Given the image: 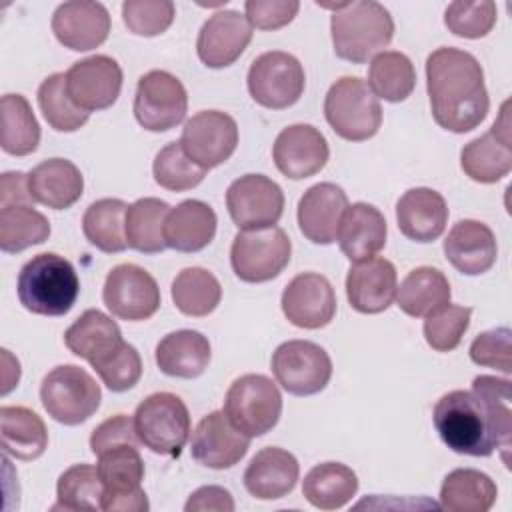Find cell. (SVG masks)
Returning a JSON list of instances; mask_svg holds the SVG:
<instances>
[{"label":"cell","instance_id":"21","mask_svg":"<svg viewBox=\"0 0 512 512\" xmlns=\"http://www.w3.org/2000/svg\"><path fill=\"white\" fill-rule=\"evenodd\" d=\"M506 108L508 102L502 106L500 118L492 124V128L468 142L460 152V166L474 182L494 184L512 170L510 120Z\"/></svg>","mask_w":512,"mask_h":512},{"label":"cell","instance_id":"9","mask_svg":"<svg viewBox=\"0 0 512 512\" xmlns=\"http://www.w3.org/2000/svg\"><path fill=\"white\" fill-rule=\"evenodd\" d=\"M292 242L278 226L240 230L230 248V264L234 274L248 284L274 280L288 266Z\"/></svg>","mask_w":512,"mask_h":512},{"label":"cell","instance_id":"26","mask_svg":"<svg viewBox=\"0 0 512 512\" xmlns=\"http://www.w3.org/2000/svg\"><path fill=\"white\" fill-rule=\"evenodd\" d=\"M444 256L460 274L480 276L496 264V236L480 220H458L444 240Z\"/></svg>","mask_w":512,"mask_h":512},{"label":"cell","instance_id":"42","mask_svg":"<svg viewBox=\"0 0 512 512\" xmlns=\"http://www.w3.org/2000/svg\"><path fill=\"white\" fill-rule=\"evenodd\" d=\"M172 302L186 316H208L222 300V286L218 278L200 266L184 268L172 280Z\"/></svg>","mask_w":512,"mask_h":512},{"label":"cell","instance_id":"31","mask_svg":"<svg viewBox=\"0 0 512 512\" xmlns=\"http://www.w3.org/2000/svg\"><path fill=\"white\" fill-rule=\"evenodd\" d=\"M216 212L202 200H184L170 208L164 220L166 246L192 254L206 248L216 236Z\"/></svg>","mask_w":512,"mask_h":512},{"label":"cell","instance_id":"33","mask_svg":"<svg viewBox=\"0 0 512 512\" xmlns=\"http://www.w3.org/2000/svg\"><path fill=\"white\" fill-rule=\"evenodd\" d=\"M124 342L118 324L98 308L84 310L64 332L66 348L90 366Z\"/></svg>","mask_w":512,"mask_h":512},{"label":"cell","instance_id":"6","mask_svg":"<svg viewBox=\"0 0 512 512\" xmlns=\"http://www.w3.org/2000/svg\"><path fill=\"white\" fill-rule=\"evenodd\" d=\"M100 400V384L76 364L52 368L40 384V402L44 410L64 426L86 422L100 408Z\"/></svg>","mask_w":512,"mask_h":512},{"label":"cell","instance_id":"39","mask_svg":"<svg viewBox=\"0 0 512 512\" xmlns=\"http://www.w3.org/2000/svg\"><path fill=\"white\" fill-rule=\"evenodd\" d=\"M126 204L120 198H102L92 202L82 216V232L86 240L106 254H118L128 248L124 222Z\"/></svg>","mask_w":512,"mask_h":512},{"label":"cell","instance_id":"29","mask_svg":"<svg viewBox=\"0 0 512 512\" xmlns=\"http://www.w3.org/2000/svg\"><path fill=\"white\" fill-rule=\"evenodd\" d=\"M28 192L36 204L52 210L74 206L84 192L78 166L66 158H48L28 172Z\"/></svg>","mask_w":512,"mask_h":512},{"label":"cell","instance_id":"37","mask_svg":"<svg viewBox=\"0 0 512 512\" xmlns=\"http://www.w3.org/2000/svg\"><path fill=\"white\" fill-rule=\"evenodd\" d=\"M358 492V476L342 462H322L302 480L304 498L320 510H338Z\"/></svg>","mask_w":512,"mask_h":512},{"label":"cell","instance_id":"55","mask_svg":"<svg viewBox=\"0 0 512 512\" xmlns=\"http://www.w3.org/2000/svg\"><path fill=\"white\" fill-rule=\"evenodd\" d=\"M32 196L28 192V174L24 172H4L0 176V208L32 204Z\"/></svg>","mask_w":512,"mask_h":512},{"label":"cell","instance_id":"51","mask_svg":"<svg viewBox=\"0 0 512 512\" xmlns=\"http://www.w3.org/2000/svg\"><path fill=\"white\" fill-rule=\"evenodd\" d=\"M470 360L478 366L494 368L504 374L512 372V344L506 326L478 334L470 344Z\"/></svg>","mask_w":512,"mask_h":512},{"label":"cell","instance_id":"2","mask_svg":"<svg viewBox=\"0 0 512 512\" xmlns=\"http://www.w3.org/2000/svg\"><path fill=\"white\" fill-rule=\"evenodd\" d=\"M426 90L436 124L464 134L478 128L490 108L484 70L476 56L454 46L436 48L426 58Z\"/></svg>","mask_w":512,"mask_h":512},{"label":"cell","instance_id":"48","mask_svg":"<svg viewBox=\"0 0 512 512\" xmlns=\"http://www.w3.org/2000/svg\"><path fill=\"white\" fill-rule=\"evenodd\" d=\"M444 24L454 36L470 40L484 38L496 24V4L492 0L450 2L444 12Z\"/></svg>","mask_w":512,"mask_h":512},{"label":"cell","instance_id":"50","mask_svg":"<svg viewBox=\"0 0 512 512\" xmlns=\"http://www.w3.org/2000/svg\"><path fill=\"white\" fill-rule=\"evenodd\" d=\"M176 16V6L170 0H126L122 4V20L126 28L144 38L166 32Z\"/></svg>","mask_w":512,"mask_h":512},{"label":"cell","instance_id":"54","mask_svg":"<svg viewBox=\"0 0 512 512\" xmlns=\"http://www.w3.org/2000/svg\"><path fill=\"white\" fill-rule=\"evenodd\" d=\"M186 512H204V510H216V512H232L234 500L232 494L222 486H202L194 490L184 504Z\"/></svg>","mask_w":512,"mask_h":512},{"label":"cell","instance_id":"27","mask_svg":"<svg viewBox=\"0 0 512 512\" xmlns=\"http://www.w3.org/2000/svg\"><path fill=\"white\" fill-rule=\"evenodd\" d=\"M396 222L408 240L420 244L434 242L442 236L448 222L446 200L432 188H410L396 202Z\"/></svg>","mask_w":512,"mask_h":512},{"label":"cell","instance_id":"35","mask_svg":"<svg viewBox=\"0 0 512 512\" xmlns=\"http://www.w3.org/2000/svg\"><path fill=\"white\" fill-rule=\"evenodd\" d=\"M450 282L442 270L418 266L396 288L398 308L412 318H426L450 304Z\"/></svg>","mask_w":512,"mask_h":512},{"label":"cell","instance_id":"53","mask_svg":"<svg viewBox=\"0 0 512 512\" xmlns=\"http://www.w3.org/2000/svg\"><path fill=\"white\" fill-rule=\"evenodd\" d=\"M120 444H132L140 446V438L134 428V418L126 414H116L100 422L90 436V450L92 454H102L108 448L120 446Z\"/></svg>","mask_w":512,"mask_h":512},{"label":"cell","instance_id":"28","mask_svg":"<svg viewBox=\"0 0 512 512\" xmlns=\"http://www.w3.org/2000/svg\"><path fill=\"white\" fill-rule=\"evenodd\" d=\"M300 466L292 452L268 446L254 454L244 470V486L258 500H278L290 494L298 482Z\"/></svg>","mask_w":512,"mask_h":512},{"label":"cell","instance_id":"22","mask_svg":"<svg viewBox=\"0 0 512 512\" xmlns=\"http://www.w3.org/2000/svg\"><path fill=\"white\" fill-rule=\"evenodd\" d=\"M252 40V26L238 10L214 12L200 28L196 52L204 66L226 68L234 64Z\"/></svg>","mask_w":512,"mask_h":512},{"label":"cell","instance_id":"11","mask_svg":"<svg viewBox=\"0 0 512 512\" xmlns=\"http://www.w3.org/2000/svg\"><path fill=\"white\" fill-rule=\"evenodd\" d=\"M252 100L268 110H284L294 106L306 86V74L296 56L270 50L256 56L246 76Z\"/></svg>","mask_w":512,"mask_h":512},{"label":"cell","instance_id":"47","mask_svg":"<svg viewBox=\"0 0 512 512\" xmlns=\"http://www.w3.org/2000/svg\"><path fill=\"white\" fill-rule=\"evenodd\" d=\"M472 308L446 304L424 320V340L436 352H452L470 326Z\"/></svg>","mask_w":512,"mask_h":512},{"label":"cell","instance_id":"41","mask_svg":"<svg viewBox=\"0 0 512 512\" xmlns=\"http://www.w3.org/2000/svg\"><path fill=\"white\" fill-rule=\"evenodd\" d=\"M0 146L6 154L28 156L40 144V124L30 102L22 94H4L0 100Z\"/></svg>","mask_w":512,"mask_h":512},{"label":"cell","instance_id":"18","mask_svg":"<svg viewBox=\"0 0 512 512\" xmlns=\"http://www.w3.org/2000/svg\"><path fill=\"white\" fill-rule=\"evenodd\" d=\"M280 306L286 320L296 328L318 330L332 322L336 314V294L326 276L302 272L286 284Z\"/></svg>","mask_w":512,"mask_h":512},{"label":"cell","instance_id":"7","mask_svg":"<svg viewBox=\"0 0 512 512\" xmlns=\"http://www.w3.org/2000/svg\"><path fill=\"white\" fill-rule=\"evenodd\" d=\"M224 414L244 436H264L280 420L282 394L268 376L244 374L226 390Z\"/></svg>","mask_w":512,"mask_h":512},{"label":"cell","instance_id":"24","mask_svg":"<svg viewBox=\"0 0 512 512\" xmlns=\"http://www.w3.org/2000/svg\"><path fill=\"white\" fill-rule=\"evenodd\" d=\"M398 274L390 260L370 256L350 266L346 276V296L360 314H380L396 300Z\"/></svg>","mask_w":512,"mask_h":512},{"label":"cell","instance_id":"36","mask_svg":"<svg viewBox=\"0 0 512 512\" xmlns=\"http://www.w3.org/2000/svg\"><path fill=\"white\" fill-rule=\"evenodd\" d=\"M498 498L494 480L474 468H456L444 476L440 506L448 512H488Z\"/></svg>","mask_w":512,"mask_h":512},{"label":"cell","instance_id":"49","mask_svg":"<svg viewBox=\"0 0 512 512\" xmlns=\"http://www.w3.org/2000/svg\"><path fill=\"white\" fill-rule=\"evenodd\" d=\"M104 386L112 392H126L134 388L142 376V358L138 350L126 340L110 354L92 364Z\"/></svg>","mask_w":512,"mask_h":512},{"label":"cell","instance_id":"12","mask_svg":"<svg viewBox=\"0 0 512 512\" xmlns=\"http://www.w3.org/2000/svg\"><path fill=\"white\" fill-rule=\"evenodd\" d=\"M276 382L292 396H312L322 392L332 378L328 352L310 340L282 342L270 360Z\"/></svg>","mask_w":512,"mask_h":512},{"label":"cell","instance_id":"23","mask_svg":"<svg viewBox=\"0 0 512 512\" xmlns=\"http://www.w3.org/2000/svg\"><path fill=\"white\" fill-rule=\"evenodd\" d=\"M52 32L64 48L88 52L106 42L110 34V14L100 2L70 0L54 10Z\"/></svg>","mask_w":512,"mask_h":512},{"label":"cell","instance_id":"4","mask_svg":"<svg viewBox=\"0 0 512 512\" xmlns=\"http://www.w3.org/2000/svg\"><path fill=\"white\" fill-rule=\"evenodd\" d=\"M330 32L338 58L364 64L392 42L394 20L380 2H346L332 14Z\"/></svg>","mask_w":512,"mask_h":512},{"label":"cell","instance_id":"8","mask_svg":"<svg viewBox=\"0 0 512 512\" xmlns=\"http://www.w3.org/2000/svg\"><path fill=\"white\" fill-rule=\"evenodd\" d=\"M134 428L148 450L178 458L190 436V414L184 400L172 392H154L134 412Z\"/></svg>","mask_w":512,"mask_h":512},{"label":"cell","instance_id":"16","mask_svg":"<svg viewBox=\"0 0 512 512\" xmlns=\"http://www.w3.org/2000/svg\"><path fill=\"white\" fill-rule=\"evenodd\" d=\"M180 144L188 158L204 170L224 164L238 146L236 120L220 110H202L186 120Z\"/></svg>","mask_w":512,"mask_h":512},{"label":"cell","instance_id":"30","mask_svg":"<svg viewBox=\"0 0 512 512\" xmlns=\"http://www.w3.org/2000/svg\"><path fill=\"white\" fill-rule=\"evenodd\" d=\"M386 234L384 214L368 202H354L342 214L336 240L342 254L350 262H358L378 254L386 244Z\"/></svg>","mask_w":512,"mask_h":512},{"label":"cell","instance_id":"44","mask_svg":"<svg viewBox=\"0 0 512 512\" xmlns=\"http://www.w3.org/2000/svg\"><path fill=\"white\" fill-rule=\"evenodd\" d=\"M104 484L98 468L92 464H74L66 468L56 482L54 510L96 512L100 510Z\"/></svg>","mask_w":512,"mask_h":512},{"label":"cell","instance_id":"40","mask_svg":"<svg viewBox=\"0 0 512 512\" xmlns=\"http://www.w3.org/2000/svg\"><path fill=\"white\" fill-rule=\"evenodd\" d=\"M368 88L386 102H404L416 88V70L412 60L396 50H382L370 60Z\"/></svg>","mask_w":512,"mask_h":512},{"label":"cell","instance_id":"43","mask_svg":"<svg viewBox=\"0 0 512 512\" xmlns=\"http://www.w3.org/2000/svg\"><path fill=\"white\" fill-rule=\"evenodd\" d=\"M50 236L48 218L32 204L0 208V248L6 254L22 252L46 242Z\"/></svg>","mask_w":512,"mask_h":512},{"label":"cell","instance_id":"3","mask_svg":"<svg viewBox=\"0 0 512 512\" xmlns=\"http://www.w3.org/2000/svg\"><path fill=\"white\" fill-rule=\"evenodd\" d=\"M20 304L38 316H64L80 294V280L70 260L56 252L32 256L18 272Z\"/></svg>","mask_w":512,"mask_h":512},{"label":"cell","instance_id":"17","mask_svg":"<svg viewBox=\"0 0 512 512\" xmlns=\"http://www.w3.org/2000/svg\"><path fill=\"white\" fill-rule=\"evenodd\" d=\"M66 90L78 108L86 112L106 110L120 96L122 68L106 54L78 60L66 72Z\"/></svg>","mask_w":512,"mask_h":512},{"label":"cell","instance_id":"45","mask_svg":"<svg viewBox=\"0 0 512 512\" xmlns=\"http://www.w3.org/2000/svg\"><path fill=\"white\" fill-rule=\"evenodd\" d=\"M38 106L48 126L56 132H76L90 118V112L78 108L72 102L66 90L64 72H54L42 80L38 88Z\"/></svg>","mask_w":512,"mask_h":512},{"label":"cell","instance_id":"15","mask_svg":"<svg viewBox=\"0 0 512 512\" xmlns=\"http://www.w3.org/2000/svg\"><path fill=\"white\" fill-rule=\"evenodd\" d=\"M226 208L240 230L276 226L284 212V192L264 174H244L228 186Z\"/></svg>","mask_w":512,"mask_h":512},{"label":"cell","instance_id":"25","mask_svg":"<svg viewBox=\"0 0 512 512\" xmlns=\"http://www.w3.org/2000/svg\"><path fill=\"white\" fill-rule=\"evenodd\" d=\"M346 208L348 196L338 184H314L298 200V228L312 244H332Z\"/></svg>","mask_w":512,"mask_h":512},{"label":"cell","instance_id":"5","mask_svg":"<svg viewBox=\"0 0 512 512\" xmlns=\"http://www.w3.org/2000/svg\"><path fill=\"white\" fill-rule=\"evenodd\" d=\"M324 116L330 128L348 142L370 140L382 126L380 100L358 76H342L328 88Z\"/></svg>","mask_w":512,"mask_h":512},{"label":"cell","instance_id":"1","mask_svg":"<svg viewBox=\"0 0 512 512\" xmlns=\"http://www.w3.org/2000/svg\"><path fill=\"white\" fill-rule=\"evenodd\" d=\"M512 388L508 378L476 376L470 390H450L432 410L440 440L456 454L490 456L502 450L508 462L512 444Z\"/></svg>","mask_w":512,"mask_h":512},{"label":"cell","instance_id":"14","mask_svg":"<svg viewBox=\"0 0 512 512\" xmlns=\"http://www.w3.org/2000/svg\"><path fill=\"white\" fill-rule=\"evenodd\" d=\"M102 300L112 316L126 322H142L160 308V288L150 272L126 262L108 272Z\"/></svg>","mask_w":512,"mask_h":512},{"label":"cell","instance_id":"20","mask_svg":"<svg viewBox=\"0 0 512 512\" xmlns=\"http://www.w3.org/2000/svg\"><path fill=\"white\" fill-rule=\"evenodd\" d=\"M250 448V438L244 436L228 420L224 410L206 414L194 428L190 438L192 458L212 470H226L238 464Z\"/></svg>","mask_w":512,"mask_h":512},{"label":"cell","instance_id":"34","mask_svg":"<svg viewBox=\"0 0 512 512\" xmlns=\"http://www.w3.org/2000/svg\"><path fill=\"white\" fill-rule=\"evenodd\" d=\"M0 438L4 454L24 462L40 458L48 448L44 420L26 406L0 408Z\"/></svg>","mask_w":512,"mask_h":512},{"label":"cell","instance_id":"19","mask_svg":"<svg viewBox=\"0 0 512 512\" xmlns=\"http://www.w3.org/2000/svg\"><path fill=\"white\" fill-rule=\"evenodd\" d=\"M328 158V142L312 124L286 126L272 146V160L278 172L290 180H304L318 174Z\"/></svg>","mask_w":512,"mask_h":512},{"label":"cell","instance_id":"10","mask_svg":"<svg viewBox=\"0 0 512 512\" xmlns=\"http://www.w3.org/2000/svg\"><path fill=\"white\" fill-rule=\"evenodd\" d=\"M98 474L104 484L100 510L106 512H146L150 508L144 480V460L138 446L120 444L98 454Z\"/></svg>","mask_w":512,"mask_h":512},{"label":"cell","instance_id":"32","mask_svg":"<svg viewBox=\"0 0 512 512\" xmlns=\"http://www.w3.org/2000/svg\"><path fill=\"white\" fill-rule=\"evenodd\" d=\"M210 342L196 330H176L156 344V364L160 372L172 378L192 380L204 374L210 364Z\"/></svg>","mask_w":512,"mask_h":512},{"label":"cell","instance_id":"52","mask_svg":"<svg viewBox=\"0 0 512 512\" xmlns=\"http://www.w3.org/2000/svg\"><path fill=\"white\" fill-rule=\"evenodd\" d=\"M300 10L298 0H246L244 16L252 28L278 30L288 26Z\"/></svg>","mask_w":512,"mask_h":512},{"label":"cell","instance_id":"13","mask_svg":"<svg viewBox=\"0 0 512 512\" xmlns=\"http://www.w3.org/2000/svg\"><path fill=\"white\" fill-rule=\"evenodd\" d=\"M188 110L184 84L166 70H150L138 78L134 118L148 132L176 128Z\"/></svg>","mask_w":512,"mask_h":512},{"label":"cell","instance_id":"46","mask_svg":"<svg viewBox=\"0 0 512 512\" xmlns=\"http://www.w3.org/2000/svg\"><path fill=\"white\" fill-rule=\"evenodd\" d=\"M152 174L160 188L170 192H186L204 180L206 170L188 158L178 140L160 148L152 164Z\"/></svg>","mask_w":512,"mask_h":512},{"label":"cell","instance_id":"38","mask_svg":"<svg viewBox=\"0 0 512 512\" xmlns=\"http://www.w3.org/2000/svg\"><path fill=\"white\" fill-rule=\"evenodd\" d=\"M168 212V202L160 198L146 196L132 202L126 210L124 222L128 248L142 254H160L166 250L168 246L164 240V220Z\"/></svg>","mask_w":512,"mask_h":512}]
</instances>
